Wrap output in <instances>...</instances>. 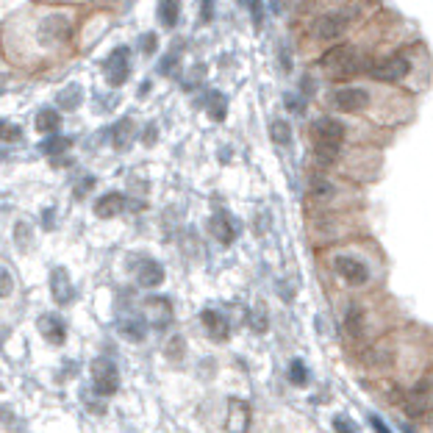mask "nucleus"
<instances>
[{"label": "nucleus", "mask_w": 433, "mask_h": 433, "mask_svg": "<svg viewBox=\"0 0 433 433\" xmlns=\"http://www.w3.org/2000/svg\"><path fill=\"white\" fill-rule=\"evenodd\" d=\"M333 106L339 111H361L369 106V95L366 89H359V86H342L333 92Z\"/></svg>", "instance_id": "423d86ee"}, {"label": "nucleus", "mask_w": 433, "mask_h": 433, "mask_svg": "<svg viewBox=\"0 0 433 433\" xmlns=\"http://www.w3.org/2000/svg\"><path fill=\"white\" fill-rule=\"evenodd\" d=\"M336 156H339V145L317 142V153H314V159H317V164L320 167H331L333 162H336Z\"/></svg>", "instance_id": "412c9836"}, {"label": "nucleus", "mask_w": 433, "mask_h": 433, "mask_svg": "<svg viewBox=\"0 0 433 433\" xmlns=\"http://www.w3.org/2000/svg\"><path fill=\"white\" fill-rule=\"evenodd\" d=\"M322 67L325 72L333 75V78H350L361 69V62H359V53L347 45H339V47H331L325 56H322Z\"/></svg>", "instance_id": "f257e3e1"}, {"label": "nucleus", "mask_w": 433, "mask_h": 433, "mask_svg": "<svg viewBox=\"0 0 433 433\" xmlns=\"http://www.w3.org/2000/svg\"><path fill=\"white\" fill-rule=\"evenodd\" d=\"M336 272L350 283V286H361L369 278V269L364 266V262L353 259V256H339L336 259Z\"/></svg>", "instance_id": "0eeeda50"}, {"label": "nucleus", "mask_w": 433, "mask_h": 433, "mask_svg": "<svg viewBox=\"0 0 433 433\" xmlns=\"http://www.w3.org/2000/svg\"><path fill=\"white\" fill-rule=\"evenodd\" d=\"M136 283L145 286V289L162 286V283H164V266L159 264V262H153V259L142 262V266L136 269Z\"/></svg>", "instance_id": "9d476101"}, {"label": "nucleus", "mask_w": 433, "mask_h": 433, "mask_svg": "<svg viewBox=\"0 0 433 433\" xmlns=\"http://www.w3.org/2000/svg\"><path fill=\"white\" fill-rule=\"evenodd\" d=\"M145 308H147V320H150V325H156V328L169 325V320H172V305H169V300L153 298V300L145 303Z\"/></svg>", "instance_id": "4468645a"}, {"label": "nucleus", "mask_w": 433, "mask_h": 433, "mask_svg": "<svg viewBox=\"0 0 433 433\" xmlns=\"http://www.w3.org/2000/svg\"><path fill=\"white\" fill-rule=\"evenodd\" d=\"M11 292H14V278H11V272L6 266L0 264V298H9Z\"/></svg>", "instance_id": "c85d7f7f"}, {"label": "nucleus", "mask_w": 433, "mask_h": 433, "mask_svg": "<svg viewBox=\"0 0 433 433\" xmlns=\"http://www.w3.org/2000/svg\"><path fill=\"white\" fill-rule=\"evenodd\" d=\"M72 36V23L64 14H47L39 23V42L42 45H62Z\"/></svg>", "instance_id": "7ed1b4c3"}, {"label": "nucleus", "mask_w": 433, "mask_h": 433, "mask_svg": "<svg viewBox=\"0 0 433 433\" xmlns=\"http://www.w3.org/2000/svg\"><path fill=\"white\" fill-rule=\"evenodd\" d=\"M344 26L347 23L342 14H322L314 26V33H317V39H336V36H342Z\"/></svg>", "instance_id": "2eb2a0df"}, {"label": "nucleus", "mask_w": 433, "mask_h": 433, "mask_svg": "<svg viewBox=\"0 0 433 433\" xmlns=\"http://www.w3.org/2000/svg\"><path fill=\"white\" fill-rule=\"evenodd\" d=\"M369 422H372V428H378L381 433H386V425H383V422H381L378 417H369Z\"/></svg>", "instance_id": "e433bc0d"}, {"label": "nucleus", "mask_w": 433, "mask_h": 433, "mask_svg": "<svg viewBox=\"0 0 433 433\" xmlns=\"http://www.w3.org/2000/svg\"><path fill=\"white\" fill-rule=\"evenodd\" d=\"M184 347H186V342L181 339V336H175L169 344H167V359H172V361H178L181 356H184Z\"/></svg>", "instance_id": "c756f323"}, {"label": "nucleus", "mask_w": 433, "mask_h": 433, "mask_svg": "<svg viewBox=\"0 0 433 433\" xmlns=\"http://www.w3.org/2000/svg\"><path fill=\"white\" fill-rule=\"evenodd\" d=\"M133 136H136V123H133L131 117H123V120L114 125L111 142H114V147H117V150H125V147L133 142Z\"/></svg>", "instance_id": "f3484780"}, {"label": "nucleus", "mask_w": 433, "mask_h": 433, "mask_svg": "<svg viewBox=\"0 0 433 433\" xmlns=\"http://www.w3.org/2000/svg\"><path fill=\"white\" fill-rule=\"evenodd\" d=\"M131 75V50L128 47H114L106 59V78L111 86H123Z\"/></svg>", "instance_id": "20e7f679"}, {"label": "nucleus", "mask_w": 433, "mask_h": 433, "mask_svg": "<svg viewBox=\"0 0 433 433\" xmlns=\"http://www.w3.org/2000/svg\"><path fill=\"white\" fill-rule=\"evenodd\" d=\"M314 136L317 142H325V145H339L344 139V125L333 117H320L314 123Z\"/></svg>", "instance_id": "1a4fd4ad"}, {"label": "nucleus", "mask_w": 433, "mask_h": 433, "mask_svg": "<svg viewBox=\"0 0 433 433\" xmlns=\"http://www.w3.org/2000/svg\"><path fill=\"white\" fill-rule=\"evenodd\" d=\"M369 72H372V78H378V81L395 84V81H403V78L411 72V64H408L403 56H392V59H383V62H378L375 67H369Z\"/></svg>", "instance_id": "39448f33"}, {"label": "nucleus", "mask_w": 433, "mask_h": 433, "mask_svg": "<svg viewBox=\"0 0 433 433\" xmlns=\"http://www.w3.org/2000/svg\"><path fill=\"white\" fill-rule=\"evenodd\" d=\"M364 328V317H361V311L359 308H350L347 311V331H353V336H359Z\"/></svg>", "instance_id": "cd10ccee"}, {"label": "nucleus", "mask_w": 433, "mask_h": 433, "mask_svg": "<svg viewBox=\"0 0 433 433\" xmlns=\"http://www.w3.org/2000/svg\"><path fill=\"white\" fill-rule=\"evenodd\" d=\"M200 322L206 325V333H208L211 339H217V342H225V339H228V322H225V317H223L220 311L206 308V311L200 314Z\"/></svg>", "instance_id": "f8f14e48"}, {"label": "nucleus", "mask_w": 433, "mask_h": 433, "mask_svg": "<svg viewBox=\"0 0 433 433\" xmlns=\"http://www.w3.org/2000/svg\"><path fill=\"white\" fill-rule=\"evenodd\" d=\"M208 114H211V120H223L225 117V95L214 92L208 98Z\"/></svg>", "instance_id": "a878e982"}, {"label": "nucleus", "mask_w": 433, "mask_h": 433, "mask_svg": "<svg viewBox=\"0 0 433 433\" xmlns=\"http://www.w3.org/2000/svg\"><path fill=\"white\" fill-rule=\"evenodd\" d=\"M269 136H272L275 145H289V142H292V128H289L286 120H275V123L269 125Z\"/></svg>", "instance_id": "4be33fe9"}, {"label": "nucleus", "mask_w": 433, "mask_h": 433, "mask_svg": "<svg viewBox=\"0 0 433 433\" xmlns=\"http://www.w3.org/2000/svg\"><path fill=\"white\" fill-rule=\"evenodd\" d=\"M120 336L128 339V342H142V339L147 336L145 320H139V317H128V320H123V322H120Z\"/></svg>", "instance_id": "aec40b11"}, {"label": "nucleus", "mask_w": 433, "mask_h": 433, "mask_svg": "<svg viewBox=\"0 0 433 433\" xmlns=\"http://www.w3.org/2000/svg\"><path fill=\"white\" fill-rule=\"evenodd\" d=\"M211 233H214L223 244H231L233 236H236V223L231 220L228 211H217V214L211 217Z\"/></svg>", "instance_id": "dca6fc26"}, {"label": "nucleus", "mask_w": 433, "mask_h": 433, "mask_svg": "<svg viewBox=\"0 0 433 433\" xmlns=\"http://www.w3.org/2000/svg\"><path fill=\"white\" fill-rule=\"evenodd\" d=\"M62 128V114L56 108H42L36 114V131L39 133H56Z\"/></svg>", "instance_id": "a211bd4d"}, {"label": "nucleus", "mask_w": 433, "mask_h": 433, "mask_svg": "<svg viewBox=\"0 0 433 433\" xmlns=\"http://www.w3.org/2000/svg\"><path fill=\"white\" fill-rule=\"evenodd\" d=\"M289 381L295 383V386H305L308 383V369L303 361H292L289 364Z\"/></svg>", "instance_id": "bb28decb"}, {"label": "nucleus", "mask_w": 433, "mask_h": 433, "mask_svg": "<svg viewBox=\"0 0 433 433\" xmlns=\"http://www.w3.org/2000/svg\"><path fill=\"white\" fill-rule=\"evenodd\" d=\"M23 136V131L17 128V125H11V123H0V139L3 142H17Z\"/></svg>", "instance_id": "2f4dec72"}, {"label": "nucleus", "mask_w": 433, "mask_h": 433, "mask_svg": "<svg viewBox=\"0 0 433 433\" xmlns=\"http://www.w3.org/2000/svg\"><path fill=\"white\" fill-rule=\"evenodd\" d=\"M139 47H142V53H145V56L156 53V47H159V36H156L153 31L142 33V42H139Z\"/></svg>", "instance_id": "7c9ffc66"}, {"label": "nucleus", "mask_w": 433, "mask_h": 433, "mask_svg": "<svg viewBox=\"0 0 433 433\" xmlns=\"http://www.w3.org/2000/svg\"><path fill=\"white\" fill-rule=\"evenodd\" d=\"M89 372H92V383H95V392L100 398H108L120 389V372L111 359H95Z\"/></svg>", "instance_id": "f03ea898"}, {"label": "nucleus", "mask_w": 433, "mask_h": 433, "mask_svg": "<svg viewBox=\"0 0 433 433\" xmlns=\"http://www.w3.org/2000/svg\"><path fill=\"white\" fill-rule=\"evenodd\" d=\"M50 295L59 305H64L72 300V283H69V275H67L64 266H56L50 272Z\"/></svg>", "instance_id": "9b49d317"}, {"label": "nucleus", "mask_w": 433, "mask_h": 433, "mask_svg": "<svg viewBox=\"0 0 433 433\" xmlns=\"http://www.w3.org/2000/svg\"><path fill=\"white\" fill-rule=\"evenodd\" d=\"M125 198L120 195V192H108V195H103V198L95 203V214H98L100 220H111V217H117V214H123L125 211Z\"/></svg>", "instance_id": "ddd939ff"}, {"label": "nucleus", "mask_w": 433, "mask_h": 433, "mask_svg": "<svg viewBox=\"0 0 433 433\" xmlns=\"http://www.w3.org/2000/svg\"><path fill=\"white\" fill-rule=\"evenodd\" d=\"M156 125H147V131H145V142L150 145V142H156V131H153Z\"/></svg>", "instance_id": "c9c22d12"}, {"label": "nucleus", "mask_w": 433, "mask_h": 433, "mask_svg": "<svg viewBox=\"0 0 433 433\" xmlns=\"http://www.w3.org/2000/svg\"><path fill=\"white\" fill-rule=\"evenodd\" d=\"M175 62H178L175 56H167V59H164V64H162V72H164V75H167V72H169V67H175Z\"/></svg>", "instance_id": "f704fd0d"}, {"label": "nucleus", "mask_w": 433, "mask_h": 433, "mask_svg": "<svg viewBox=\"0 0 433 433\" xmlns=\"http://www.w3.org/2000/svg\"><path fill=\"white\" fill-rule=\"evenodd\" d=\"M314 192H317L320 198H331L333 186H331V184H317V186H314Z\"/></svg>", "instance_id": "473e14b6"}, {"label": "nucleus", "mask_w": 433, "mask_h": 433, "mask_svg": "<svg viewBox=\"0 0 433 433\" xmlns=\"http://www.w3.org/2000/svg\"><path fill=\"white\" fill-rule=\"evenodd\" d=\"M39 333L50 344H64L67 342V325L59 314H42L39 317Z\"/></svg>", "instance_id": "6e6552de"}, {"label": "nucleus", "mask_w": 433, "mask_h": 433, "mask_svg": "<svg viewBox=\"0 0 433 433\" xmlns=\"http://www.w3.org/2000/svg\"><path fill=\"white\" fill-rule=\"evenodd\" d=\"M203 20H211V0H203Z\"/></svg>", "instance_id": "72a5a7b5"}, {"label": "nucleus", "mask_w": 433, "mask_h": 433, "mask_svg": "<svg viewBox=\"0 0 433 433\" xmlns=\"http://www.w3.org/2000/svg\"><path fill=\"white\" fill-rule=\"evenodd\" d=\"M78 103H81V86L78 84H69L67 89L59 92V106L62 108H78Z\"/></svg>", "instance_id": "b1692460"}, {"label": "nucleus", "mask_w": 433, "mask_h": 433, "mask_svg": "<svg viewBox=\"0 0 433 433\" xmlns=\"http://www.w3.org/2000/svg\"><path fill=\"white\" fill-rule=\"evenodd\" d=\"M159 20L164 28H175L181 20V3L178 0H159Z\"/></svg>", "instance_id": "6ab92c4d"}, {"label": "nucleus", "mask_w": 433, "mask_h": 433, "mask_svg": "<svg viewBox=\"0 0 433 433\" xmlns=\"http://www.w3.org/2000/svg\"><path fill=\"white\" fill-rule=\"evenodd\" d=\"M14 242H17V247L26 253V250H31L33 244V228L28 223H17V228H14Z\"/></svg>", "instance_id": "5701e85b"}, {"label": "nucleus", "mask_w": 433, "mask_h": 433, "mask_svg": "<svg viewBox=\"0 0 433 433\" xmlns=\"http://www.w3.org/2000/svg\"><path fill=\"white\" fill-rule=\"evenodd\" d=\"M69 145H72L69 139H62V136H50L47 142H42V147H39V150H42V153H47V156H56V153H64Z\"/></svg>", "instance_id": "393cba45"}]
</instances>
